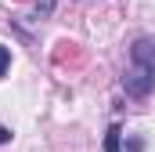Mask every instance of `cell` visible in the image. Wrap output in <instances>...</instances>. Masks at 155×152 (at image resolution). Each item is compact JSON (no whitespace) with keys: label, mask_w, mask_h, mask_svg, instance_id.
I'll use <instances>...</instances> for the list:
<instances>
[{"label":"cell","mask_w":155,"mask_h":152,"mask_svg":"<svg viewBox=\"0 0 155 152\" xmlns=\"http://www.w3.org/2000/svg\"><path fill=\"white\" fill-rule=\"evenodd\" d=\"M7 141H11V130H7V127H0V145H7Z\"/></svg>","instance_id":"obj_5"},{"label":"cell","mask_w":155,"mask_h":152,"mask_svg":"<svg viewBox=\"0 0 155 152\" xmlns=\"http://www.w3.org/2000/svg\"><path fill=\"white\" fill-rule=\"evenodd\" d=\"M119 141H123V127L112 123V127H108V134H105V152H123V149H119Z\"/></svg>","instance_id":"obj_2"},{"label":"cell","mask_w":155,"mask_h":152,"mask_svg":"<svg viewBox=\"0 0 155 152\" xmlns=\"http://www.w3.org/2000/svg\"><path fill=\"white\" fill-rule=\"evenodd\" d=\"M7 69H11V47L0 43V76H7Z\"/></svg>","instance_id":"obj_3"},{"label":"cell","mask_w":155,"mask_h":152,"mask_svg":"<svg viewBox=\"0 0 155 152\" xmlns=\"http://www.w3.org/2000/svg\"><path fill=\"white\" fill-rule=\"evenodd\" d=\"M51 11H54V0H40V4H36V15H40V18H47Z\"/></svg>","instance_id":"obj_4"},{"label":"cell","mask_w":155,"mask_h":152,"mask_svg":"<svg viewBox=\"0 0 155 152\" xmlns=\"http://www.w3.org/2000/svg\"><path fill=\"white\" fill-rule=\"evenodd\" d=\"M123 91L137 102H144L155 91V36H137L130 47V69L123 76Z\"/></svg>","instance_id":"obj_1"}]
</instances>
